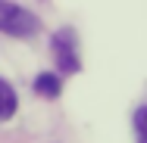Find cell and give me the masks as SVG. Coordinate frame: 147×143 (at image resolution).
<instances>
[{
    "instance_id": "cell-3",
    "label": "cell",
    "mask_w": 147,
    "mask_h": 143,
    "mask_svg": "<svg viewBox=\"0 0 147 143\" xmlns=\"http://www.w3.org/2000/svg\"><path fill=\"white\" fill-rule=\"evenodd\" d=\"M13 112H16V93L6 81H0V121L13 118Z\"/></svg>"
},
{
    "instance_id": "cell-5",
    "label": "cell",
    "mask_w": 147,
    "mask_h": 143,
    "mask_svg": "<svg viewBox=\"0 0 147 143\" xmlns=\"http://www.w3.org/2000/svg\"><path fill=\"white\" fill-rule=\"evenodd\" d=\"M135 128H138V143H147V106L135 112Z\"/></svg>"
},
{
    "instance_id": "cell-4",
    "label": "cell",
    "mask_w": 147,
    "mask_h": 143,
    "mask_svg": "<svg viewBox=\"0 0 147 143\" xmlns=\"http://www.w3.org/2000/svg\"><path fill=\"white\" fill-rule=\"evenodd\" d=\"M34 90H38L41 96H57V93H59V78H57V75H38Z\"/></svg>"
},
{
    "instance_id": "cell-1",
    "label": "cell",
    "mask_w": 147,
    "mask_h": 143,
    "mask_svg": "<svg viewBox=\"0 0 147 143\" xmlns=\"http://www.w3.org/2000/svg\"><path fill=\"white\" fill-rule=\"evenodd\" d=\"M0 31L3 34H13V37H28V34L38 31V19L31 16L28 9L0 0Z\"/></svg>"
},
{
    "instance_id": "cell-2",
    "label": "cell",
    "mask_w": 147,
    "mask_h": 143,
    "mask_svg": "<svg viewBox=\"0 0 147 143\" xmlns=\"http://www.w3.org/2000/svg\"><path fill=\"white\" fill-rule=\"evenodd\" d=\"M53 50H57V59H59V65L66 72H75L78 69V56L72 50V34L69 31H59L57 37H53Z\"/></svg>"
}]
</instances>
